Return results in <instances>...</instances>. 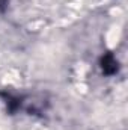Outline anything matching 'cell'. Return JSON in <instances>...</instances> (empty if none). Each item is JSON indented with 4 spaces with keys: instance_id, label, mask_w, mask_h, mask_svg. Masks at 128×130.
Segmentation results:
<instances>
[{
    "instance_id": "cell-1",
    "label": "cell",
    "mask_w": 128,
    "mask_h": 130,
    "mask_svg": "<svg viewBox=\"0 0 128 130\" xmlns=\"http://www.w3.org/2000/svg\"><path fill=\"white\" fill-rule=\"evenodd\" d=\"M101 68H102V73L107 74V76H112L118 71V61L115 59V56L112 53H105L101 59Z\"/></svg>"
}]
</instances>
